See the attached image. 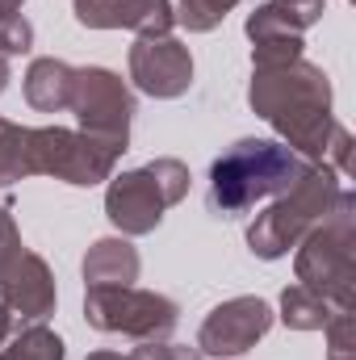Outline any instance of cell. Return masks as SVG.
<instances>
[{
	"label": "cell",
	"mask_w": 356,
	"mask_h": 360,
	"mask_svg": "<svg viewBox=\"0 0 356 360\" xmlns=\"http://www.w3.org/2000/svg\"><path fill=\"white\" fill-rule=\"evenodd\" d=\"M248 101L285 139V147L293 155H302L306 164L327 160V143L340 122L331 117V84H327L323 68H314L306 59H293L281 68H256Z\"/></svg>",
	"instance_id": "1"
},
{
	"label": "cell",
	"mask_w": 356,
	"mask_h": 360,
	"mask_svg": "<svg viewBox=\"0 0 356 360\" xmlns=\"http://www.w3.org/2000/svg\"><path fill=\"white\" fill-rule=\"evenodd\" d=\"M302 172H306V160L293 155L285 143H272V139H239L235 147H227L214 160L205 205L218 218H239L252 205H260L268 197L285 193Z\"/></svg>",
	"instance_id": "2"
},
{
	"label": "cell",
	"mask_w": 356,
	"mask_h": 360,
	"mask_svg": "<svg viewBox=\"0 0 356 360\" xmlns=\"http://www.w3.org/2000/svg\"><path fill=\"white\" fill-rule=\"evenodd\" d=\"M298 285L331 302V310H356V201L344 188L336 210L298 243Z\"/></svg>",
	"instance_id": "3"
},
{
	"label": "cell",
	"mask_w": 356,
	"mask_h": 360,
	"mask_svg": "<svg viewBox=\"0 0 356 360\" xmlns=\"http://www.w3.org/2000/svg\"><path fill=\"white\" fill-rule=\"evenodd\" d=\"M340 193H344V184H340V176L331 168L306 164V172L285 193H276L272 205L248 226V248L260 260H281L289 248H298L306 239V231H314L336 210Z\"/></svg>",
	"instance_id": "4"
},
{
	"label": "cell",
	"mask_w": 356,
	"mask_h": 360,
	"mask_svg": "<svg viewBox=\"0 0 356 360\" xmlns=\"http://www.w3.org/2000/svg\"><path fill=\"white\" fill-rule=\"evenodd\" d=\"M189 193V168L180 160H151L147 168L109 176L105 188V218L130 239V235H151L164 222V210L184 201Z\"/></svg>",
	"instance_id": "5"
},
{
	"label": "cell",
	"mask_w": 356,
	"mask_h": 360,
	"mask_svg": "<svg viewBox=\"0 0 356 360\" xmlns=\"http://www.w3.org/2000/svg\"><path fill=\"white\" fill-rule=\"evenodd\" d=\"M84 319L105 335H130V340H168L177 331V302L151 289L113 285V289H89L84 293Z\"/></svg>",
	"instance_id": "6"
},
{
	"label": "cell",
	"mask_w": 356,
	"mask_h": 360,
	"mask_svg": "<svg viewBox=\"0 0 356 360\" xmlns=\"http://www.w3.org/2000/svg\"><path fill=\"white\" fill-rule=\"evenodd\" d=\"M117 155L122 151L89 139L84 130H68V126H38V130H30L34 176H55L63 184L89 188V184H101V180L113 176Z\"/></svg>",
	"instance_id": "7"
},
{
	"label": "cell",
	"mask_w": 356,
	"mask_h": 360,
	"mask_svg": "<svg viewBox=\"0 0 356 360\" xmlns=\"http://www.w3.org/2000/svg\"><path fill=\"white\" fill-rule=\"evenodd\" d=\"M80 122V130L113 147L126 151L130 147V117H134V96L126 89V80H117L109 68H76V89L68 105Z\"/></svg>",
	"instance_id": "8"
},
{
	"label": "cell",
	"mask_w": 356,
	"mask_h": 360,
	"mask_svg": "<svg viewBox=\"0 0 356 360\" xmlns=\"http://www.w3.org/2000/svg\"><path fill=\"white\" fill-rule=\"evenodd\" d=\"M272 319L276 314H272V306L265 297H252V293L231 297V302H222V306H214L205 314V323L197 331V352L214 356V360L243 356V352H252L268 335Z\"/></svg>",
	"instance_id": "9"
},
{
	"label": "cell",
	"mask_w": 356,
	"mask_h": 360,
	"mask_svg": "<svg viewBox=\"0 0 356 360\" xmlns=\"http://www.w3.org/2000/svg\"><path fill=\"white\" fill-rule=\"evenodd\" d=\"M130 80L139 92H147L155 101H177L193 84V55L172 34L139 38L130 46Z\"/></svg>",
	"instance_id": "10"
},
{
	"label": "cell",
	"mask_w": 356,
	"mask_h": 360,
	"mask_svg": "<svg viewBox=\"0 0 356 360\" xmlns=\"http://www.w3.org/2000/svg\"><path fill=\"white\" fill-rule=\"evenodd\" d=\"M72 13L84 30H134L139 38L172 34V0H72Z\"/></svg>",
	"instance_id": "11"
},
{
	"label": "cell",
	"mask_w": 356,
	"mask_h": 360,
	"mask_svg": "<svg viewBox=\"0 0 356 360\" xmlns=\"http://www.w3.org/2000/svg\"><path fill=\"white\" fill-rule=\"evenodd\" d=\"M0 297H4V306L13 310V319L42 323L46 314H55V302H59L51 264H46L38 252H21L17 264L4 272V281H0Z\"/></svg>",
	"instance_id": "12"
},
{
	"label": "cell",
	"mask_w": 356,
	"mask_h": 360,
	"mask_svg": "<svg viewBox=\"0 0 356 360\" xmlns=\"http://www.w3.org/2000/svg\"><path fill=\"white\" fill-rule=\"evenodd\" d=\"M139 281V252L126 235L96 239L84 256V285L89 289H113V285H134Z\"/></svg>",
	"instance_id": "13"
},
{
	"label": "cell",
	"mask_w": 356,
	"mask_h": 360,
	"mask_svg": "<svg viewBox=\"0 0 356 360\" xmlns=\"http://www.w3.org/2000/svg\"><path fill=\"white\" fill-rule=\"evenodd\" d=\"M25 101L30 109L38 113H63L72 105V89H76V68L46 55V59H34L30 72H25Z\"/></svg>",
	"instance_id": "14"
},
{
	"label": "cell",
	"mask_w": 356,
	"mask_h": 360,
	"mask_svg": "<svg viewBox=\"0 0 356 360\" xmlns=\"http://www.w3.org/2000/svg\"><path fill=\"white\" fill-rule=\"evenodd\" d=\"M0 360H68V348L51 327L30 323V327H17L0 344Z\"/></svg>",
	"instance_id": "15"
},
{
	"label": "cell",
	"mask_w": 356,
	"mask_h": 360,
	"mask_svg": "<svg viewBox=\"0 0 356 360\" xmlns=\"http://www.w3.org/2000/svg\"><path fill=\"white\" fill-rule=\"evenodd\" d=\"M331 314H336L331 302H323L319 293L302 289L298 281L281 293V323H285L289 331H323Z\"/></svg>",
	"instance_id": "16"
},
{
	"label": "cell",
	"mask_w": 356,
	"mask_h": 360,
	"mask_svg": "<svg viewBox=\"0 0 356 360\" xmlns=\"http://www.w3.org/2000/svg\"><path fill=\"white\" fill-rule=\"evenodd\" d=\"M34 176L30 164V126H17L8 117H0V188L17 184V180Z\"/></svg>",
	"instance_id": "17"
},
{
	"label": "cell",
	"mask_w": 356,
	"mask_h": 360,
	"mask_svg": "<svg viewBox=\"0 0 356 360\" xmlns=\"http://www.w3.org/2000/svg\"><path fill=\"white\" fill-rule=\"evenodd\" d=\"M239 0H180L177 21L189 30V34H210L222 25V17L235 8Z\"/></svg>",
	"instance_id": "18"
},
{
	"label": "cell",
	"mask_w": 356,
	"mask_h": 360,
	"mask_svg": "<svg viewBox=\"0 0 356 360\" xmlns=\"http://www.w3.org/2000/svg\"><path fill=\"white\" fill-rule=\"evenodd\" d=\"M302 34H276L265 42H252V68H281V63H293V59H306L302 55Z\"/></svg>",
	"instance_id": "19"
},
{
	"label": "cell",
	"mask_w": 356,
	"mask_h": 360,
	"mask_svg": "<svg viewBox=\"0 0 356 360\" xmlns=\"http://www.w3.org/2000/svg\"><path fill=\"white\" fill-rule=\"evenodd\" d=\"M323 331H327V360H356V319H352V310H336Z\"/></svg>",
	"instance_id": "20"
},
{
	"label": "cell",
	"mask_w": 356,
	"mask_h": 360,
	"mask_svg": "<svg viewBox=\"0 0 356 360\" xmlns=\"http://www.w3.org/2000/svg\"><path fill=\"white\" fill-rule=\"evenodd\" d=\"M34 46V25L21 13H4L0 17V55H25Z\"/></svg>",
	"instance_id": "21"
},
{
	"label": "cell",
	"mask_w": 356,
	"mask_h": 360,
	"mask_svg": "<svg viewBox=\"0 0 356 360\" xmlns=\"http://www.w3.org/2000/svg\"><path fill=\"white\" fill-rule=\"evenodd\" d=\"M268 4H272L298 34H306V30L323 17V0H268Z\"/></svg>",
	"instance_id": "22"
},
{
	"label": "cell",
	"mask_w": 356,
	"mask_h": 360,
	"mask_svg": "<svg viewBox=\"0 0 356 360\" xmlns=\"http://www.w3.org/2000/svg\"><path fill=\"white\" fill-rule=\"evenodd\" d=\"M126 360H201V352L184 344H168V340H143Z\"/></svg>",
	"instance_id": "23"
},
{
	"label": "cell",
	"mask_w": 356,
	"mask_h": 360,
	"mask_svg": "<svg viewBox=\"0 0 356 360\" xmlns=\"http://www.w3.org/2000/svg\"><path fill=\"white\" fill-rule=\"evenodd\" d=\"M25 248H21V231H17V222H13V214L0 205V281H4V272L17 264V256H21Z\"/></svg>",
	"instance_id": "24"
},
{
	"label": "cell",
	"mask_w": 356,
	"mask_h": 360,
	"mask_svg": "<svg viewBox=\"0 0 356 360\" xmlns=\"http://www.w3.org/2000/svg\"><path fill=\"white\" fill-rule=\"evenodd\" d=\"M8 335H13V310H8V306H4V297H0V344H4Z\"/></svg>",
	"instance_id": "25"
},
{
	"label": "cell",
	"mask_w": 356,
	"mask_h": 360,
	"mask_svg": "<svg viewBox=\"0 0 356 360\" xmlns=\"http://www.w3.org/2000/svg\"><path fill=\"white\" fill-rule=\"evenodd\" d=\"M8 80H13V72H8V59L0 55V92L8 89Z\"/></svg>",
	"instance_id": "26"
},
{
	"label": "cell",
	"mask_w": 356,
	"mask_h": 360,
	"mask_svg": "<svg viewBox=\"0 0 356 360\" xmlns=\"http://www.w3.org/2000/svg\"><path fill=\"white\" fill-rule=\"evenodd\" d=\"M21 4H25V0H0V17H4V13H17Z\"/></svg>",
	"instance_id": "27"
},
{
	"label": "cell",
	"mask_w": 356,
	"mask_h": 360,
	"mask_svg": "<svg viewBox=\"0 0 356 360\" xmlns=\"http://www.w3.org/2000/svg\"><path fill=\"white\" fill-rule=\"evenodd\" d=\"M89 360H126L122 352H89Z\"/></svg>",
	"instance_id": "28"
}]
</instances>
